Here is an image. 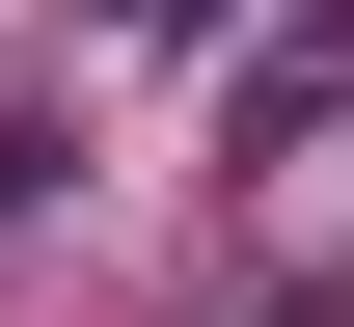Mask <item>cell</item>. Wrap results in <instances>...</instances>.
<instances>
[{
	"label": "cell",
	"instance_id": "obj_1",
	"mask_svg": "<svg viewBox=\"0 0 354 327\" xmlns=\"http://www.w3.org/2000/svg\"><path fill=\"white\" fill-rule=\"evenodd\" d=\"M354 137V0H300V28H245V164Z\"/></svg>",
	"mask_w": 354,
	"mask_h": 327
},
{
	"label": "cell",
	"instance_id": "obj_2",
	"mask_svg": "<svg viewBox=\"0 0 354 327\" xmlns=\"http://www.w3.org/2000/svg\"><path fill=\"white\" fill-rule=\"evenodd\" d=\"M28 191H55V109H28V82H0V218H28Z\"/></svg>",
	"mask_w": 354,
	"mask_h": 327
},
{
	"label": "cell",
	"instance_id": "obj_3",
	"mask_svg": "<svg viewBox=\"0 0 354 327\" xmlns=\"http://www.w3.org/2000/svg\"><path fill=\"white\" fill-rule=\"evenodd\" d=\"M109 28H218V0H109Z\"/></svg>",
	"mask_w": 354,
	"mask_h": 327
}]
</instances>
